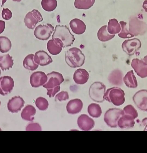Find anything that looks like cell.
I'll return each mask as SVG.
<instances>
[{
    "instance_id": "cell-1",
    "label": "cell",
    "mask_w": 147,
    "mask_h": 153,
    "mask_svg": "<svg viewBox=\"0 0 147 153\" xmlns=\"http://www.w3.org/2000/svg\"><path fill=\"white\" fill-rule=\"evenodd\" d=\"M65 61L70 67L75 68L82 66L84 64L85 57L79 49L74 47L65 52Z\"/></svg>"
},
{
    "instance_id": "cell-2",
    "label": "cell",
    "mask_w": 147,
    "mask_h": 153,
    "mask_svg": "<svg viewBox=\"0 0 147 153\" xmlns=\"http://www.w3.org/2000/svg\"><path fill=\"white\" fill-rule=\"evenodd\" d=\"M58 38L63 42V48L71 46L75 40L74 36L66 26L57 25L52 36V39Z\"/></svg>"
},
{
    "instance_id": "cell-3",
    "label": "cell",
    "mask_w": 147,
    "mask_h": 153,
    "mask_svg": "<svg viewBox=\"0 0 147 153\" xmlns=\"http://www.w3.org/2000/svg\"><path fill=\"white\" fill-rule=\"evenodd\" d=\"M124 91L118 87H113L108 89L105 93L104 98L106 101L116 106L123 104L125 101Z\"/></svg>"
},
{
    "instance_id": "cell-4",
    "label": "cell",
    "mask_w": 147,
    "mask_h": 153,
    "mask_svg": "<svg viewBox=\"0 0 147 153\" xmlns=\"http://www.w3.org/2000/svg\"><path fill=\"white\" fill-rule=\"evenodd\" d=\"M106 86L102 82H96L90 86L89 94L90 98L97 102L101 103L105 100Z\"/></svg>"
},
{
    "instance_id": "cell-5",
    "label": "cell",
    "mask_w": 147,
    "mask_h": 153,
    "mask_svg": "<svg viewBox=\"0 0 147 153\" xmlns=\"http://www.w3.org/2000/svg\"><path fill=\"white\" fill-rule=\"evenodd\" d=\"M123 114V110L117 108H111L106 112L104 120L107 125L111 128L117 126V122Z\"/></svg>"
},
{
    "instance_id": "cell-6",
    "label": "cell",
    "mask_w": 147,
    "mask_h": 153,
    "mask_svg": "<svg viewBox=\"0 0 147 153\" xmlns=\"http://www.w3.org/2000/svg\"><path fill=\"white\" fill-rule=\"evenodd\" d=\"M54 27L51 24L40 25L37 26L34 32V35L36 38L43 40H48L54 31Z\"/></svg>"
},
{
    "instance_id": "cell-7",
    "label": "cell",
    "mask_w": 147,
    "mask_h": 153,
    "mask_svg": "<svg viewBox=\"0 0 147 153\" xmlns=\"http://www.w3.org/2000/svg\"><path fill=\"white\" fill-rule=\"evenodd\" d=\"M47 75L48 76V80L43 86L47 90L59 86L64 81L62 75L59 72L53 71L47 74Z\"/></svg>"
},
{
    "instance_id": "cell-8",
    "label": "cell",
    "mask_w": 147,
    "mask_h": 153,
    "mask_svg": "<svg viewBox=\"0 0 147 153\" xmlns=\"http://www.w3.org/2000/svg\"><path fill=\"white\" fill-rule=\"evenodd\" d=\"M43 20L41 13L37 10L34 9L27 14L24 19V22L28 28L33 30L38 23Z\"/></svg>"
},
{
    "instance_id": "cell-9",
    "label": "cell",
    "mask_w": 147,
    "mask_h": 153,
    "mask_svg": "<svg viewBox=\"0 0 147 153\" xmlns=\"http://www.w3.org/2000/svg\"><path fill=\"white\" fill-rule=\"evenodd\" d=\"M141 47V42L137 38L126 40L122 45L123 51L129 56L134 55Z\"/></svg>"
},
{
    "instance_id": "cell-10",
    "label": "cell",
    "mask_w": 147,
    "mask_h": 153,
    "mask_svg": "<svg viewBox=\"0 0 147 153\" xmlns=\"http://www.w3.org/2000/svg\"><path fill=\"white\" fill-rule=\"evenodd\" d=\"M147 56L141 59H133L131 62V67L133 68L137 75L142 78L147 76Z\"/></svg>"
},
{
    "instance_id": "cell-11",
    "label": "cell",
    "mask_w": 147,
    "mask_h": 153,
    "mask_svg": "<svg viewBox=\"0 0 147 153\" xmlns=\"http://www.w3.org/2000/svg\"><path fill=\"white\" fill-rule=\"evenodd\" d=\"M146 31V26L143 22L135 18L130 20L129 31L134 36L143 35Z\"/></svg>"
},
{
    "instance_id": "cell-12",
    "label": "cell",
    "mask_w": 147,
    "mask_h": 153,
    "mask_svg": "<svg viewBox=\"0 0 147 153\" xmlns=\"http://www.w3.org/2000/svg\"><path fill=\"white\" fill-rule=\"evenodd\" d=\"M146 90H141L137 92L134 95L133 100L137 107L140 110L147 111Z\"/></svg>"
},
{
    "instance_id": "cell-13",
    "label": "cell",
    "mask_w": 147,
    "mask_h": 153,
    "mask_svg": "<svg viewBox=\"0 0 147 153\" xmlns=\"http://www.w3.org/2000/svg\"><path fill=\"white\" fill-rule=\"evenodd\" d=\"M0 82L1 95L5 96L12 92L14 86L15 82L11 77L7 76L1 77Z\"/></svg>"
},
{
    "instance_id": "cell-14",
    "label": "cell",
    "mask_w": 147,
    "mask_h": 153,
    "mask_svg": "<svg viewBox=\"0 0 147 153\" xmlns=\"http://www.w3.org/2000/svg\"><path fill=\"white\" fill-rule=\"evenodd\" d=\"M48 80V76L45 73L38 71L31 76L30 83L33 88H38L44 85Z\"/></svg>"
},
{
    "instance_id": "cell-15",
    "label": "cell",
    "mask_w": 147,
    "mask_h": 153,
    "mask_svg": "<svg viewBox=\"0 0 147 153\" xmlns=\"http://www.w3.org/2000/svg\"><path fill=\"white\" fill-rule=\"evenodd\" d=\"M77 122L79 128L84 131L91 130L95 124L94 120L86 114H82L79 116Z\"/></svg>"
},
{
    "instance_id": "cell-16",
    "label": "cell",
    "mask_w": 147,
    "mask_h": 153,
    "mask_svg": "<svg viewBox=\"0 0 147 153\" xmlns=\"http://www.w3.org/2000/svg\"><path fill=\"white\" fill-rule=\"evenodd\" d=\"M25 102L20 96H15L9 100L8 103V108L12 113H17L24 106Z\"/></svg>"
},
{
    "instance_id": "cell-17",
    "label": "cell",
    "mask_w": 147,
    "mask_h": 153,
    "mask_svg": "<svg viewBox=\"0 0 147 153\" xmlns=\"http://www.w3.org/2000/svg\"><path fill=\"white\" fill-rule=\"evenodd\" d=\"M47 47L48 51L51 54L56 55L62 51L63 44L60 39L56 38L49 40L47 44Z\"/></svg>"
},
{
    "instance_id": "cell-18",
    "label": "cell",
    "mask_w": 147,
    "mask_h": 153,
    "mask_svg": "<svg viewBox=\"0 0 147 153\" xmlns=\"http://www.w3.org/2000/svg\"><path fill=\"white\" fill-rule=\"evenodd\" d=\"M34 60L36 63L41 66L47 65L53 62L51 56L44 51L37 52L34 56Z\"/></svg>"
},
{
    "instance_id": "cell-19",
    "label": "cell",
    "mask_w": 147,
    "mask_h": 153,
    "mask_svg": "<svg viewBox=\"0 0 147 153\" xmlns=\"http://www.w3.org/2000/svg\"><path fill=\"white\" fill-rule=\"evenodd\" d=\"M83 105V102L81 100L76 99L71 100L68 102L66 106V109L69 114H75L81 111Z\"/></svg>"
},
{
    "instance_id": "cell-20",
    "label": "cell",
    "mask_w": 147,
    "mask_h": 153,
    "mask_svg": "<svg viewBox=\"0 0 147 153\" xmlns=\"http://www.w3.org/2000/svg\"><path fill=\"white\" fill-rule=\"evenodd\" d=\"M89 78L88 72L83 69H78L75 71L73 75V79L78 84H85L87 82Z\"/></svg>"
},
{
    "instance_id": "cell-21",
    "label": "cell",
    "mask_w": 147,
    "mask_h": 153,
    "mask_svg": "<svg viewBox=\"0 0 147 153\" xmlns=\"http://www.w3.org/2000/svg\"><path fill=\"white\" fill-rule=\"evenodd\" d=\"M70 26L72 31L75 34L80 35L85 31L86 26L81 20L75 19L71 20L69 23Z\"/></svg>"
},
{
    "instance_id": "cell-22",
    "label": "cell",
    "mask_w": 147,
    "mask_h": 153,
    "mask_svg": "<svg viewBox=\"0 0 147 153\" xmlns=\"http://www.w3.org/2000/svg\"><path fill=\"white\" fill-rule=\"evenodd\" d=\"M135 122L133 118L128 115L122 114L117 122V126L120 128L126 129L134 127Z\"/></svg>"
},
{
    "instance_id": "cell-23",
    "label": "cell",
    "mask_w": 147,
    "mask_h": 153,
    "mask_svg": "<svg viewBox=\"0 0 147 153\" xmlns=\"http://www.w3.org/2000/svg\"><path fill=\"white\" fill-rule=\"evenodd\" d=\"M36 112L35 108L31 105H27L23 110L21 114L22 119L26 120L32 121Z\"/></svg>"
},
{
    "instance_id": "cell-24",
    "label": "cell",
    "mask_w": 147,
    "mask_h": 153,
    "mask_svg": "<svg viewBox=\"0 0 147 153\" xmlns=\"http://www.w3.org/2000/svg\"><path fill=\"white\" fill-rule=\"evenodd\" d=\"M123 80L126 85L129 88H135L137 86V81L132 70L127 73L124 77Z\"/></svg>"
},
{
    "instance_id": "cell-25",
    "label": "cell",
    "mask_w": 147,
    "mask_h": 153,
    "mask_svg": "<svg viewBox=\"0 0 147 153\" xmlns=\"http://www.w3.org/2000/svg\"><path fill=\"white\" fill-rule=\"evenodd\" d=\"M0 67L3 71H6L12 68L14 65V60L13 57L9 54L5 55L0 57Z\"/></svg>"
},
{
    "instance_id": "cell-26",
    "label": "cell",
    "mask_w": 147,
    "mask_h": 153,
    "mask_svg": "<svg viewBox=\"0 0 147 153\" xmlns=\"http://www.w3.org/2000/svg\"><path fill=\"white\" fill-rule=\"evenodd\" d=\"M122 74L119 70L113 71L109 75L108 79L112 84L115 85H121L122 84Z\"/></svg>"
},
{
    "instance_id": "cell-27",
    "label": "cell",
    "mask_w": 147,
    "mask_h": 153,
    "mask_svg": "<svg viewBox=\"0 0 147 153\" xmlns=\"http://www.w3.org/2000/svg\"><path fill=\"white\" fill-rule=\"evenodd\" d=\"M34 57V55L31 54L25 57L23 62V66L25 68L33 71L38 68L39 65L35 62Z\"/></svg>"
},
{
    "instance_id": "cell-28",
    "label": "cell",
    "mask_w": 147,
    "mask_h": 153,
    "mask_svg": "<svg viewBox=\"0 0 147 153\" xmlns=\"http://www.w3.org/2000/svg\"><path fill=\"white\" fill-rule=\"evenodd\" d=\"M107 26H104L101 27L98 31L97 36L99 40L102 42H106L113 38L115 35L110 34L107 30Z\"/></svg>"
},
{
    "instance_id": "cell-29",
    "label": "cell",
    "mask_w": 147,
    "mask_h": 153,
    "mask_svg": "<svg viewBox=\"0 0 147 153\" xmlns=\"http://www.w3.org/2000/svg\"><path fill=\"white\" fill-rule=\"evenodd\" d=\"M95 0H75L74 5L78 9L87 10L94 5Z\"/></svg>"
},
{
    "instance_id": "cell-30",
    "label": "cell",
    "mask_w": 147,
    "mask_h": 153,
    "mask_svg": "<svg viewBox=\"0 0 147 153\" xmlns=\"http://www.w3.org/2000/svg\"><path fill=\"white\" fill-rule=\"evenodd\" d=\"M121 30L120 25L116 19H113L109 20L108 23L107 30L110 34L115 35L119 33Z\"/></svg>"
},
{
    "instance_id": "cell-31",
    "label": "cell",
    "mask_w": 147,
    "mask_h": 153,
    "mask_svg": "<svg viewBox=\"0 0 147 153\" xmlns=\"http://www.w3.org/2000/svg\"><path fill=\"white\" fill-rule=\"evenodd\" d=\"M88 111L91 116L95 118L100 117L102 113V109L100 105L95 103H92L89 106Z\"/></svg>"
},
{
    "instance_id": "cell-32",
    "label": "cell",
    "mask_w": 147,
    "mask_h": 153,
    "mask_svg": "<svg viewBox=\"0 0 147 153\" xmlns=\"http://www.w3.org/2000/svg\"><path fill=\"white\" fill-rule=\"evenodd\" d=\"M0 39L1 52L6 53L9 52L12 47V44L10 39L4 36H1Z\"/></svg>"
},
{
    "instance_id": "cell-33",
    "label": "cell",
    "mask_w": 147,
    "mask_h": 153,
    "mask_svg": "<svg viewBox=\"0 0 147 153\" xmlns=\"http://www.w3.org/2000/svg\"><path fill=\"white\" fill-rule=\"evenodd\" d=\"M41 5L45 11L51 12L56 9L57 2V0H42Z\"/></svg>"
},
{
    "instance_id": "cell-34",
    "label": "cell",
    "mask_w": 147,
    "mask_h": 153,
    "mask_svg": "<svg viewBox=\"0 0 147 153\" xmlns=\"http://www.w3.org/2000/svg\"><path fill=\"white\" fill-rule=\"evenodd\" d=\"M120 24L121 28L120 32L118 34V36L120 37L125 39L130 38L134 36L127 30L126 27L127 23L126 22L123 21H121L120 22Z\"/></svg>"
},
{
    "instance_id": "cell-35",
    "label": "cell",
    "mask_w": 147,
    "mask_h": 153,
    "mask_svg": "<svg viewBox=\"0 0 147 153\" xmlns=\"http://www.w3.org/2000/svg\"><path fill=\"white\" fill-rule=\"evenodd\" d=\"M128 115L132 117L135 119L138 116L137 112L136 109L132 105H129L125 107L123 110V114Z\"/></svg>"
},
{
    "instance_id": "cell-36",
    "label": "cell",
    "mask_w": 147,
    "mask_h": 153,
    "mask_svg": "<svg viewBox=\"0 0 147 153\" xmlns=\"http://www.w3.org/2000/svg\"><path fill=\"white\" fill-rule=\"evenodd\" d=\"M35 104L36 106L41 111L46 110L49 106V103L47 100L42 97H39L36 100Z\"/></svg>"
},
{
    "instance_id": "cell-37",
    "label": "cell",
    "mask_w": 147,
    "mask_h": 153,
    "mask_svg": "<svg viewBox=\"0 0 147 153\" xmlns=\"http://www.w3.org/2000/svg\"><path fill=\"white\" fill-rule=\"evenodd\" d=\"M69 98L68 93L66 91H62L57 94L55 97V100L60 101L66 100Z\"/></svg>"
},
{
    "instance_id": "cell-38",
    "label": "cell",
    "mask_w": 147,
    "mask_h": 153,
    "mask_svg": "<svg viewBox=\"0 0 147 153\" xmlns=\"http://www.w3.org/2000/svg\"><path fill=\"white\" fill-rule=\"evenodd\" d=\"M26 130L27 131H41V128L38 123H31L27 126Z\"/></svg>"
},
{
    "instance_id": "cell-39",
    "label": "cell",
    "mask_w": 147,
    "mask_h": 153,
    "mask_svg": "<svg viewBox=\"0 0 147 153\" xmlns=\"http://www.w3.org/2000/svg\"><path fill=\"white\" fill-rule=\"evenodd\" d=\"M2 16L4 19L8 21L12 18L13 15L12 12L8 9L3 8L2 13Z\"/></svg>"
},
{
    "instance_id": "cell-40",
    "label": "cell",
    "mask_w": 147,
    "mask_h": 153,
    "mask_svg": "<svg viewBox=\"0 0 147 153\" xmlns=\"http://www.w3.org/2000/svg\"><path fill=\"white\" fill-rule=\"evenodd\" d=\"M61 89L60 86H58L56 88L47 90L48 92L47 94L50 97H54L55 95L58 92L60 91Z\"/></svg>"
},
{
    "instance_id": "cell-41",
    "label": "cell",
    "mask_w": 147,
    "mask_h": 153,
    "mask_svg": "<svg viewBox=\"0 0 147 153\" xmlns=\"http://www.w3.org/2000/svg\"><path fill=\"white\" fill-rule=\"evenodd\" d=\"M1 34L3 32L5 27V22L4 21H1Z\"/></svg>"
},
{
    "instance_id": "cell-42",
    "label": "cell",
    "mask_w": 147,
    "mask_h": 153,
    "mask_svg": "<svg viewBox=\"0 0 147 153\" xmlns=\"http://www.w3.org/2000/svg\"><path fill=\"white\" fill-rule=\"evenodd\" d=\"M7 1V0H3L2 4L1 7L4 6V4L6 3Z\"/></svg>"
},
{
    "instance_id": "cell-43",
    "label": "cell",
    "mask_w": 147,
    "mask_h": 153,
    "mask_svg": "<svg viewBox=\"0 0 147 153\" xmlns=\"http://www.w3.org/2000/svg\"><path fill=\"white\" fill-rule=\"evenodd\" d=\"M13 1H14L20 2L22 1V0H13Z\"/></svg>"
}]
</instances>
